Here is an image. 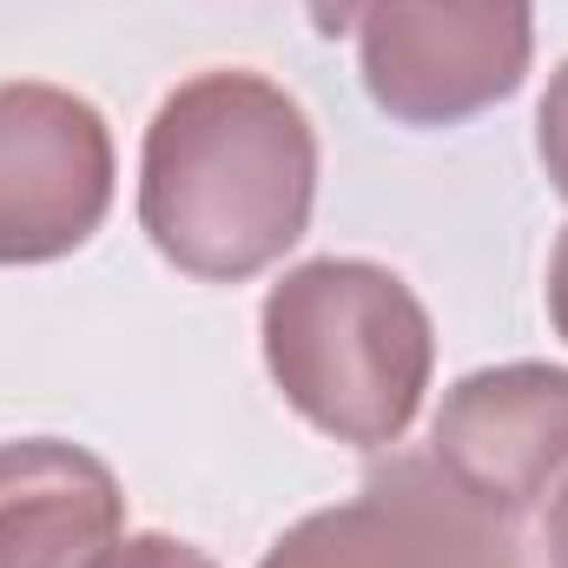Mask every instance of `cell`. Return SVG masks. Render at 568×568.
I'll return each mask as SVG.
<instances>
[{
  "label": "cell",
  "instance_id": "obj_2",
  "mask_svg": "<svg viewBox=\"0 0 568 568\" xmlns=\"http://www.w3.org/2000/svg\"><path fill=\"white\" fill-rule=\"evenodd\" d=\"M265 371L311 429L390 449L417 424L436 331L417 291L371 258H311L265 291Z\"/></svg>",
  "mask_w": 568,
  "mask_h": 568
},
{
  "label": "cell",
  "instance_id": "obj_6",
  "mask_svg": "<svg viewBox=\"0 0 568 568\" xmlns=\"http://www.w3.org/2000/svg\"><path fill=\"white\" fill-rule=\"evenodd\" d=\"M429 456L496 516H529L568 483V371L496 364L443 390Z\"/></svg>",
  "mask_w": 568,
  "mask_h": 568
},
{
  "label": "cell",
  "instance_id": "obj_8",
  "mask_svg": "<svg viewBox=\"0 0 568 568\" xmlns=\"http://www.w3.org/2000/svg\"><path fill=\"white\" fill-rule=\"evenodd\" d=\"M536 152H542L549 185L568 199V67L549 80V93H542V106H536Z\"/></svg>",
  "mask_w": 568,
  "mask_h": 568
},
{
  "label": "cell",
  "instance_id": "obj_10",
  "mask_svg": "<svg viewBox=\"0 0 568 568\" xmlns=\"http://www.w3.org/2000/svg\"><path fill=\"white\" fill-rule=\"evenodd\" d=\"M549 324L568 344V225H562V239H556V258H549Z\"/></svg>",
  "mask_w": 568,
  "mask_h": 568
},
{
  "label": "cell",
  "instance_id": "obj_3",
  "mask_svg": "<svg viewBox=\"0 0 568 568\" xmlns=\"http://www.w3.org/2000/svg\"><path fill=\"white\" fill-rule=\"evenodd\" d=\"M536 53V0H364L357 67L397 126H463L509 100Z\"/></svg>",
  "mask_w": 568,
  "mask_h": 568
},
{
  "label": "cell",
  "instance_id": "obj_11",
  "mask_svg": "<svg viewBox=\"0 0 568 568\" xmlns=\"http://www.w3.org/2000/svg\"><path fill=\"white\" fill-rule=\"evenodd\" d=\"M357 13H364V0H311V20H317L324 40H337L344 27H357Z\"/></svg>",
  "mask_w": 568,
  "mask_h": 568
},
{
  "label": "cell",
  "instance_id": "obj_4",
  "mask_svg": "<svg viewBox=\"0 0 568 568\" xmlns=\"http://www.w3.org/2000/svg\"><path fill=\"white\" fill-rule=\"evenodd\" d=\"M258 568H523V542L436 456H390L351 503L291 523Z\"/></svg>",
  "mask_w": 568,
  "mask_h": 568
},
{
  "label": "cell",
  "instance_id": "obj_12",
  "mask_svg": "<svg viewBox=\"0 0 568 568\" xmlns=\"http://www.w3.org/2000/svg\"><path fill=\"white\" fill-rule=\"evenodd\" d=\"M549 568H568V483L549 496Z\"/></svg>",
  "mask_w": 568,
  "mask_h": 568
},
{
  "label": "cell",
  "instance_id": "obj_1",
  "mask_svg": "<svg viewBox=\"0 0 568 568\" xmlns=\"http://www.w3.org/2000/svg\"><path fill=\"white\" fill-rule=\"evenodd\" d=\"M317 199V133L265 73L219 67L165 93L140 152V225L205 284L272 272Z\"/></svg>",
  "mask_w": 568,
  "mask_h": 568
},
{
  "label": "cell",
  "instance_id": "obj_9",
  "mask_svg": "<svg viewBox=\"0 0 568 568\" xmlns=\"http://www.w3.org/2000/svg\"><path fill=\"white\" fill-rule=\"evenodd\" d=\"M100 568H219V562L205 549L179 542V536H120Z\"/></svg>",
  "mask_w": 568,
  "mask_h": 568
},
{
  "label": "cell",
  "instance_id": "obj_7",
  "mask_svg": "<svg viewBox=\"0 0 568 568\" xmlns=\"http://www.w3.org/2000/svg\"><path fill=\"white\" fill-rule=\"evenodd\" d=\"M126 529L120 476L60 436L0 443V568H100Z\"/></svg>",
  "mask_w": 568,
  "mask_h": 568
},
{
  "label": "cell",
  "instance_id": "obj_5",
  "mask_svg": "<svg viewBox=\"0 0 568 568\" xmlns=\"http://www.w3.org/2000/svg\"><path fill=\"white\" fill-rule=\"evenodd\" d=\"M113 205V133L93 100L13 80L0 87V265L80 252Z\"/></svg>",
  "mask_w": 568,
  "mask_h": 568
}]
</instances>
